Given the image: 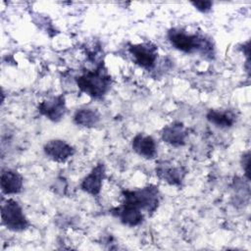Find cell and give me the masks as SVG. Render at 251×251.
<instances>
[{
	"mask_svg": "<svg viewBox=\"0 0 251 251\" xmlns=\"http://www.w3.org/2000/svg\"><path fill=\"white\" fill-rule=\"evenodd\" d=\"M114 214L121 220L124 225L128 226H135L139 225L143 220V214L141 210L135 206L127 203H124L121 207L114 211Z\"/></svg>",
	"mask_w": 251,
	"mask_h": 251,
	"instance_id": "9c48e42d",
	"label": "cell"
},
{
	"mask_svg": "<svg viewBox=\"0 0 251 251\" xmlns=\"http://www.w3.org/2000/svg\"><path fill=\"white\" fill-rule=\"evenodd\" d=\"M2 223L5 226L14 231L24 230L28 226V222L22 210V207L15 200L9 199L1 207Z\"/></svg>",
	"mask_w": 251,
	"mask_h": 251,
	"instance_id": "277c9868",
	"label": "cell"
},
{
	"mask_svg": "<svg viewBox=\"0 0 251 251\" xmlns=\"http://www.w3.org/2000/svg\"><path fill=\"white\" fill-rule=\"evenodd\" d=\"M104 176H105V168L103 164H99L82 180L80 184L81 189L91 195H97L101 190Z\"/></svg>",
	"mask_w": 251,
	"mask_h": 251,
	"instance_id": "ba28073f",
	"label": "cell"
},
{
	"mask_svg": "<svg viewBox=\"0 0 251 251\" xmlns=\"http://www.w3.org/2000/svg\"><path fill=\"white\" fill-rule=\"evenodd\" d=\"M100 120V116L98 112L94 109L83 108L79 109L75 112L74 116V122L81 126L91 127L94 126Z\"/></svg>",
	"mask_w": 251,
	"mask_h": 251,
	"instance_id": "5bb4252c",
	"label": "cell"
},
{
	"mask_svg": "<svg viewBox=\"0 0 251 251\" xmlns=\"http://www.w3.org/2000/svg\"><path fill=\"white\" fill-rule=\"evenodd\" d=\"M44 152L53 161L63 163L74 155L75 149L64 140L54 139L44 145Z\"/></svg>",
	"mask_w": 251,
	"mask_h": 251,
	"instance_id": "8992f818",
	"label": "cell"
},
{
	"mask_svg": "<svg viewBox=\"0 0 251 251\" xmlns=\"http://www.w3.org/2000/svg\"><path fill=\"white\" fill-rule=\"evenodd\" d=\"M168 38L175 48L185 53L201 51L208 54L212 51L211 43L207 39L197 34L187 33L181 29H171L168 33Z\"/></svg>",
	"mask_w": 251,
	"mask_h": 251,
	"instance_id": "6da1fadb",
	"label": "cell"
},
{
	"mask_svg": "<svg viewBox=\"0 0 251 251\" xmlns=\"http://www.w3.org/2000/svg\"><path fill=\"white\" fill-rule=\"evenodd\" d=\"M125 202L131 204L140 210L154 212L159 204V191L156 186L149 185L136 190L124 191Z\"/></svg>",
	"mask_w": 251,
	"mask_h": 251,
	"instance_id": "3957f363",
	"label": "cell"
},
{
	"mask_svg": "<svg viewBox=\"0 0 251 251\" xmlns=\"http://www.w3.org/2000/svg\"><path fill=\"white\" fill-rule=\"evenodd\" d=\"M207 119L210 123L221 127H229L234 124L235 117L232 113L227 111L211 110L207 114Z\"/></svg>",
	"mask_w": 251,
	"mask_h": 251,
	"instance_id": "9a60e30c",
	"label": "cell"
},
{
	"mask_svg": "<svg viewBox=\"0 0 251 251\" xmlns=\"http://www.w3.org/2000/svg\"><path fill=\"white\" fill-rule=\"evenodd\" d=\"M39 112L51 121L57 122L63 118L66 112L65 99L61 96H56L44 100L38 106Z\"/></svg>",
	"mask_w": 251,
	"mask_h": 251,
	"instance_id": "52a82bcc",
	"label": "cell"
},
{
	"mask_svg": "<svg viewBox=\"0 0 251 251\" xmlns=\"http://www.w3.org/2000/svg\"><path fill=\"white\" fill-rule=\"evenodd\" d=\"M129 53L134 62L144 69H151L157 60V47L151 43H140L130 45Z\"/></svg>",
	"mask_w": 251,
	"mask_h": 251,
	"instance_id": "5b68a950",
	"label": "cell"
},
{
	"mask_svg": "<svg viewBox=\"0 0 251 251\" xmlns=\"http://www.w3.org/2000/svg\"><path fill=\"white\" fill-rule=\"evenodd\" d=\"M132 148L138 155L147 159H152L157 154V146L155 140L151 136L142 133L137 134L133 138Z\"/></svg>",
	"mask_w": 251,
	"mask_h": 251,
	"instance_id": "8fae6325",
	"label": "cell"
},
{
	"mask_svg": "<svg viewBox=\"0 0 251 251\" xmlns=\"http://www.w3.org/2000/svg\"><path fill=\"white\" fill-rule=\"evenodd\" d=\"M187 131L182 124L174 123L165 126L162 130V138L165 142L174 145L180 146L185 143Z\"/></svg>",
	"mask_w": 251,
	"mask_h": 251,
	"instance_id": "30bf717a",
	"label": "cell"
},
{
	"mask_svg": "<svg viewBox=\"0 0 251 251\" xmlns=\"http://www.w3.org/2000/svg\"><path fill=\"white\" fill-rule=\"evenodd\" d=\"M1 190L5 194H16L23 187V177L20 174L12 170L2 171L0 180Z\"/></svg>",
	"mask_w": 251,
	"mask_h": 251,
	"instance_id": "7c38bea8",
	"label": "cell"
},
{
	"mask_svg": "<svg viewBox=\"0 0 251 251\" xmlns=\"http://www.w3.org/2000/svg\"><path fill=\"white\" fill-rule=\"evenodd\" d=\"M157 175L160 178L169 182L170 184L177 185L184 177L185 171L181 167H176L173 165L162 164L157 168Z\"/></svg>",
	"mask_w": 251,
	"mask_h": 251,
	"instance_id": "4fadbf2b",
	"label": "cell"
},
{
	"mask_svg": "<svg viewBox=\"0 0 251 251\" xmlns=\"http://www.w3.org/2000/svg\"><path fill=\"white\" fill-rule=\"evenodd\" d=\"M192 5L201 12H208L212 8L213 3L211 1H196L192 2Z\"/></svg>",
	"mask_w": 251,
	"mask_h": 251,
	"instance_id": "2e32d148",
	"label": "cell"
},
{
	"mask_svg": "<svg viewBox=\"0 0 251 251\" xmlns=\"http://www.w3.org/2000/svg\"><path fill=\"white\" fill-rule=\"evenodd\" d=\"M78 88L92 97L104 95L111 84V77L101 67L95 71H88L76 78Z\"/></svg>",
	"mask_w": 251,
	"mask_h": 251,
	"instance_id": "7a4b0ae2",
	"label": "cell"
}]
</instances>
